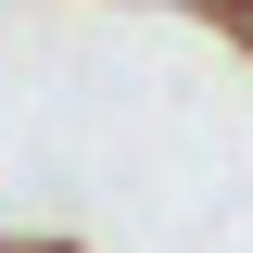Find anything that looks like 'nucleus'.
I'll return each instance as SVG.
<instances>
[{
	"mask_svg": "<svg viewBox=\"0 0 253 253\" xmlns=\"http://www.w3.org/2000/svg\"><path fill=\"white\" fill-rule=\"evenodd\" d=\"M0 253H76V241H51V228H0Z\"/></svg>",
	"mask_w": 253,
	"mask_h": 253,
	"instance_id": "1",
	"label": "nucleus"
}]
</instances>
